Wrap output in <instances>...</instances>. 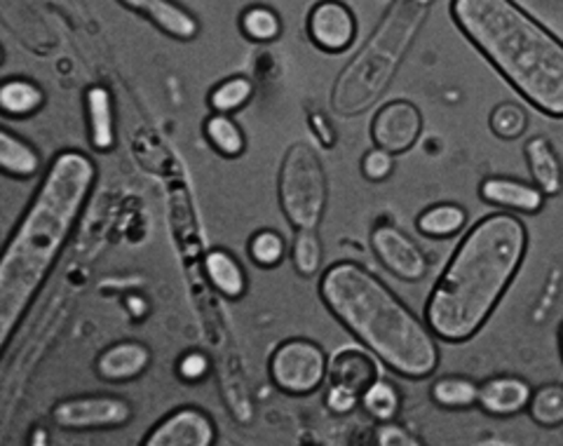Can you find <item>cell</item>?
Instances as JSON below:
<instances>
[{
  "label": "cell",
  "instance_id": "obj_18",
  "mask_svg": "<svg viewBox=\"0 0 563 446\" xmlns=\"http://www.w3.org/2000/svg\"><path fill=\"white\" fill-rule=\"evenodd\" d=\"M376 379H380L378 365L374 357L364 350L345 348L329 360V381L333 385H343L352 392H357V395H362Z\"/></svg>",
  "mask_w": 563,
  "mask_h": 446
},
{
  "label": "cell",
  "instance_id": "obj_21",
  "mask_svg": "<svg viewBox=\"0 0 563 446\" xmlns=\"http://www.w3.org/2000/svg\"><path fill=\"white\" fill-rule=\"evenodd\" d=\"M45 106V89L24 76L5 78L0 85V111L8 118H31Z\"/></svg>",
  "mask_w": 563,
  "mask_h": 446
},
{
  "label": "cell",
  "instance_id": "obj_23",
  "mask_svg": "<svg viewBox=\"0 0 563 446\" xmlns=\"http://www.w3.org/2000/svg\"><path fill=\"white\" fill-rule=\"evenodd\" d=\"M202 134L211 151L225 160H235L246 153V134L233 116L211 113L202 124Z\"/></svg>",
  "mask_w": 563,
  "mask_h": 446
},
{
  "label": "cell",
  "instance_id": "obj_1",
  "mask_svg": "<svg viewBox=\"0 0 563 446\" xmlns=\"http://www.w3.org/2000/svg\"><path fill=\"white\" fill-rule=\"evenodd\" d=\"M97 165L92 157L66 149L52 157L38 191L33 193L22 219L0 257V346L10 348L33 301L76 236L82 211L92 198Z\"/></svg>",
  "mask_w": 563,
  "mask_h": 446
},
{
  "label": "cell",
  "instance_id": "obj_20",
  "mask_svg": "<svg viewBox=\"0 0 563 446\" xmlns=\"http://www.w3.org/2000/svg\"><path fill=\"white\" fill-rule=\"evenodd\" d=\"M0 170L12 178L26 182V178L41 174L43 160L41 153L20 134H14L12 130H0Z\"/></svg>",
  "mask_w": 563,
  "mask_h": 446
},
{
  "label": "cell",
  "instance_id": "obj_9",
  "mask_svg": "<svg viewBox=\"0 0 563 446\" xmlns=\"http://www.w3.org/2000/svg\"><path fill=\"white\" fill-rule=\"evenodd\" d=\"M372 252L385 271L401 282H420L430 271L426 252L395 224H380L372 230Z\"/></svg>",
  "mask_w": 563,
  "mask_h": 446
},
{
  "label": "cell",
  "instance_id": "obj_31",
  "mask_svg": "<svg viewBox=\"0 0 563 446\" xmlns=\"http://www.w3.org/2000/svg\"><path fill=\"white\" fill-rule=\"evenodd\" d=\"M488 128L503 141H515L528 130V113L515 101H503L488 116Z\"/></svg>",
  "mask_w": 563,
  "mask_h": 446
},
{
  "label": "cell",
  "instance_id": "obj_6",
  "mask_svg": "<svg viewBox=\"0 0 563 446\" xmlns=\"http://www.w3.org/2000/svg\"><path fill=\"white\" fill-rule=\"evenodd\" d=\"M273 385L289 398H308L329 379V357L310 338H289L271 355Z\"/></svg>",
  "mask_w": 563,
  "mask_h": 446
},
{
  "label": "cell",
  "instance_id": "obj_13",
  "mask_svg": "<svg viewBox=\"0 0 563 446\" xmlns=\"http://www.w3.org/2000/svg\"><path fill=\"white\" fill-rule=\"evenodd\" d=\"M479 198L490 205L498 207L500 211H519L526 217H533L544 209V195L536 184L521 182V178L512 176H486L479 184Z\"/></svg>",
  "mask_w": 563,
  "mask_h": 446
},
{
  "label": "cell",
  "instance_id": "obj_12",
  "mask_svg": "<svg viewBox=\"0 0 563 446\" xmlns=\"http://www.w3.org/2000/svg\"><path fill=\"white\" fill-rule=\"evenodd\" d=\"M118 3L144 17L157 31L165 33L167 39L179 43H190L200 35V20L188 8L176 0H118Z\"/></svg>",
  "mask_w": 563,
  "mask_h": 446
},
{
  "label": "cell",
  "instance_id": "obj_33",
  "mask_svg": "<svg viewBox=\"0 0 563 446\" xmlns=\"http://www.w3.org/2000/svg\"><path fill=\"white\" fill-rule=\"evenodd\" d=\"M209 371L211 362L202 350H188L179 357V362H176V373H179V379L186 383L205 381L209 377Z\"/></svg>",
  "mask_w": 563,
  "mask_h": 446
},
{
  "label": "cell",
  "instance_id": "obj_37",
  "mask_svg": "<svg viewBox=\"0 0 563 446\" xmlns=\"http://www.w3.org/2000/svg\"><path fill=\"white\" fill-rule=\"evenodd\" d=\"M33 446L35 444H41V446H45L49 439L45 437V431H43V427H35V431H33V435H31V439H29Z\"/></svg>",
  "mask_w": 563,
  "mask_h": 446
},
{
  "label": "cell",
  "instance_id": "obj_34",
  "mask_svg": "<svg viewBox=\"0 0 563 446\" xmlns=\"http://www.w3.org/2000/svg\"><path fill=\"white\" fill-rule=\"evenodd\" d=\"M374 442L380 446H420L422 444L411 431H407V427L399 425L397 421L378 423Z\"/></svg>",
  "mask_w": 563,
  "mask_h": 446
},
{
  "label": "cell",
  "instance_id": "obj_8",
  "mask_svg": "<svg viewBox=\"0 0 563 446\" xmlns=\"http://www.w3.org/2000/svg\"><path fill=\"white\" fill-rule=\"evenodd\" d=\"M308 41L324 55H343L357 41V14L343 0H320L308 12Z\"/></svg>",
  "mask_w": 563,
  "mask_h": 446
},
{
  "label": "cell",
  "instance_id": "obj_25",
  "mask_svg": "<svg viewBox=\"0 0 563 446\" xmlns=\"http://www.w3.org/2000/svg\"><path fill=\"white\" fill-rule=\"evenodd\" d=\"M238 26H240V33L244 35L246 41L258 43V45L275 43L282 35V31H285V24H282L279 12L271 6H263V3L246 6L240 12Z\"/></svg>",
  "mask_w": 563,
  "mask_h": 446
},
{
  "label": "cell",
  "instance_id": "obj_30",
  "mask_svg": "<svg viewBox=\"0 0 563 446\" xmlns=\"http://www.w3.org/2000/svg\"><path fill=\"white\" fill-rule=\"evenodd\" d=\"M246 254L254 265L263 268V271H273L287 259V240L275 228H261L246 242Z\"/></svg>",
  "mask_w": 563,
  "mask_h": 446
},
{
  "label": "cell",
  "instance_id": "obj_16",
  "mask_svg": "<svg viewBox=\"0 0 563 446\" xmlns=\"http://www.w3.org/2000/svg\"><path fill=\"white\" fill-rule=\"evenodd\" d=\"M533 388L519 377H493L479 383L477 406L484 414L496 418H509L523 414L531 402Z\"/></svg>",
  "mask_w": 563,
  "mask_h": 446
},
{
  "label": "cell",
  "instance_id": "obj_35",
  "mask_svg": "<svg viewBox=\"0 0 563 446\" xmlns=\"http://www.w3.org/2000/svg\"><path fill=\"white\" fill-rule=\"evenodd\" d=\"M360 400H362V395H357V392H352V390H347L343 385H333L331 383L329 390H327V395H324V406L329 409L331 414L347 416V414H352L360 406Z\"/></svg>",
  "mask_w": 563,
  "mask_h": 446
},
{
  "label": "cell",
  "instance_id": "obj_24",
  "mask_svg": "<svg viewBox=\"0 0 563 446\" xmlns=\"http://www.w3.org/2000/svg\"><path fill=\"white\" fill-rule=\"evenodd\" d=\"M252 99H254V80L250 76L235 74L209 89L207 106L211 109V113L233 116L242 111L244 106H250Z\"/></svg>",
  "mask_w": 563,
  "mask_h": 446
},
{
  "label": "cell",
  "instance_id": "obj_11",
  "mask_svg": "<svg viewBox=\"0 0 563 446\" xmlns=\"http://www.w3.org/2000/svg\"><path fill=\"white\" fill-rule=\"evenodd\" d=\"M219 442V427L205 409L179 406L157 421L144 446H214Z\"/></svg>",
  "mask_w": 563,
  "mask_h": 446
},
{
  "label": "cell",
  "instance_id": "obj_36",
  "mask_svg": "<svg viewBox=\"0 0 563 446\" xmlns=\"http://www.w3.org/2000/svg\"><path fill=\"white\" fill-rule=\"evenodd\" d=\"M308 124H310V130H312V134H314V139L320 141V146L322 149H327V151H331L333 146L339 144V132L333 130V124H331V120L324 116V113H310L308 116Z\"/></svg>",
  "mask_w": 563,
  "mask_h": 446
},
{
  "label": "cell",
  "instance_id": "obj_3",
  "mask_svg": "<svg viewBox=\"0 0 563 446\" xmlns=\"http://www.w3.org/2000/svg\"><path fill=\"white\" fill-rule=\"evenodd\" d=\"M317 292L324 308L397 377L426 381L439 369V338L428 323L362 263H331Z\"/></svg>",
  "mask_w": 563,
  "mask_h": 446
},
{
  "label": "cell",
  "instance_id": "obj_5",
  "mask_svg": "<svg viewBox=\"0 0 563 446\" xmlns=\"http://www.w3.org/2000/svg\"><path fill=\"white\" fill-rule=\"evenodd\" d=\"M277 203L294 230H317L329 205V178L317 155L303 141L291 144L277 174Z\"/></svg>",
  "mask_w": 563,
  "mask_h": 446
},
{
  "label": "cell",
  "instance_id": "obj_28",
  "mask_svg": "<svg viewBox=\"0 0 563 446\" xmlns=\"http://www.w3.org/2000/svg\"><path fill=\"white\" fill-rule=\"evenodd\" d=\"M528 416L540 427H561L563 425V383H548L533 390L528 402Z\"/></svg>",
  "mask_w": 563,
  "mask_h": 446
},
{
  "label": "cell",
  "instance_id": "obj_38",
  "mask_svg": "<svg viewBox=\"0 0 563 446\" xmlns=\"http://www.w3.org/2000/svg\"><path fill=\"white\" fill-rule=\"evenodd\" d=\"M559 348H561V357H563V327L559 331Z\"/></svg>",
  "mask_w": 563,
  "mask_h": 446
},
{
  "label": "cell",
  "instance_id": "obj_14",
  "mask_svg": "<svg viewBox=\"0 0 563 446\" xmlns=\"http://www.w3.org/2000/svg\"><path fill=\"white\" fill-rule=\"evenodd\" d=\"M153 362V352L141 341H118L99 352L95 371L101 381L128 383L144 377Z\"/></svg>",
  "mask_w": 563,
  "mask_h": 446
},
{
  "label": "cell",
  "instance_id": "obj_22",
  "mask_svg": "<svg viewBox=\"0 0 563 446\" xmlns=\"http://www.w3.org/2000/svg\"><path fill=\"white\" fill-rule=\"evenodd\" d=\"M467 226V209L455 203L430 205L418 214L416 228L422 238L428 240H449L463 233Z\"/></svg>",
  "mask_w": 563,
  "mask_h": 446
},
{
  "label": "cell",
  "instance_id": "obj_27",
  "mask_svg": "<svg viewBox=\"0 0 563 446\" xmlns=\"http://www.w3.org/2000/svg\"><path fill=\"white\" fill-rule=\"evenodd\" d=\"M360 406L364 412L372 416L376 423H385V421H397L399 412H401V395L399 388L387 381V379H376L372 385H368L362 392Z\"/></svg>",
  "mask_w": 563,
  "mask_h": 446
},
{
  "label": "cell",
  "instance_id": "obj_26",
  "mask_svg": "<svg viewBox=\"0 0 563 446\" xmlns=\"http://www.w3.org/2000/svg\"><path fill=\"white\" fill-rule=\"evenodd\" d=\"M430 398L437 406L449 409V412H463V409L477 406L479 385L465 377H442L432 383Z\"/></svg>",
  "mask_w": 563,
  "mask_h": 446
},
{
  "label": "cell",
  "instance_id": "obj_19",
  "mask_svg": "<svg viewBox=\"0 0 563 446\" xmlns=\"http://www.w3.org/2000/svg\"><path fill=\"white\" fill-rule=\"evenodd\" d=\"M205 273L211 287L223 298L238 301L246 294V273L242 263L223 247L209 249L205 254Z\"/></svg>",
  "mask_w": 563,
  "mask_h": 446
},
{
  "label": "cell",
  "instance_id": "obj_29",
  "mask_svg": "<svg viewBox=\"0 0 563 446\" xmlns=\"http://www.w3.org/2000/svg\"><path fill=\"white\" fill-rule=\"evenodd\" d=\"M291 263L296 275H301L306 280L322 271L324 247L320 236H317V230H294Z\"/></svg>",
  "mask_w": 563,
  "mask_h": 446
},
{
  "label": "cell",
  "instance_id": "obj_32",
  "mask_svg": "<svg viewBox=\"0 0 563 446\" xmlns=\"http://www.w3.org/2000/svg\"><path fill=\"white\" fill-rule=\"evenodd\" d=\"M395 157L397 155L374 146L372 151H366L364 157H362V163H360L362 176L372 184L387 182V178H390L393 172H395Z\"/></svg>",
  "mask_w": 563,
  "mask_h": 446
},
{
  "label": "cell",
  "instance_id": "obj_4",
  "mask_svg": "<svg viewBox=\"0 0 563 446\" xmlns=\"http://www.w3.org/2000/svg\"><path fill=\"white\" fill-rule=\"evenodd\" d=\"M451 20L536 111L563 118V41L515 0H451Z\"/></svg>",
  "mask_w": 563,
  "mask_h": 446
},
{
  "label": "cell",
  "instance_id": "obj_17",
  "mask_svg": "<svg viewBox=\"0 0 563 446\" xmlns=\"http://www.w3.org/2000/svg\"><path fill=\"white\" fill-rule=\"evenodd\" d=\"M526 165L531 172L533 184L548 195V198H556L563 193V163L548 137H531L523 146Z\"/></svg>",
  "mask_w": 563,
  "mask_h": 446
},
{
  "label": "cell",
  "instance_id": "obj_10",
  "mask_svg": "<svg viewBox=\"0 0 563 446\" xmlns=\"http://www.w3.org/2000/svg\"><path fill=\"white\" fill-rule=\"evenodd\" d=\"M422 134V113L413 101L395 99L387 101L376 111L372 120V141L374 146L404 155L409 153Z\"/></svg>",
  "mask_w": 563,
  "mask_h": 446
},
{
  "label": "cell",
  "instance_id": "obj_2",
  "mask_svg": "<svg viewBox=\"0 0 563 446\" xmlns=\"http://www.w3.org/2000/svg\"><path fill=\"white\" fill-rule=\"evenodd\" d=\"M528 252V228L512 211L474 224L434 282L426 323L439 341L467 344L512 287Z\"/></svg>",
  "mask_w": 563,
  "mask_h": 446
},
{
  "label": "cell",
  "instance_id": "obj_15",
  "mask_svg": "<svg viewBox=\"0 0 563 446\" xmlns=\"http://www.w3.org/2000/svg\"><path fill=\"white\" fill-rule=\"evenodd\" d=\"M85 120L87 139L97 153H111L118 144L115 132V99L106 85H90L85 89Z\"/></svg>",
  "mask_w": 563,
  "mask_h": 446
},
{
  "label": "cell",
  "instance_id": "obj_7",
  "mask_svg": "<svg viewBox=\"0 0 563 446\" xmlns=\"http://www.w3.org/2000/svg\"><path fill=\"white\" fill-rule=\"evenodd\" d=\"M134 418V406L115 395H78L66 398L52 409V421L70 433L113 431L125 427Z\"/></svg>",
  "mask_w": 563,
  "mask_h": 446
}]
</instances>
